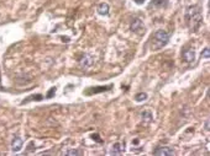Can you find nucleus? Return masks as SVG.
Listing matches in <instances>:
<instances>
[{
	"label": "nucleus",
	"mask_w": 210,
	"mask_h": 156,
	"mask_svg": "<svg viewBox=\"0 0 210 156\" xmlns=\"http://www.w3.org/2000/svg\"><path fill=\"white\" fill-rule=\"evenodd\" d=\"M185 24L192 32H198V29L203 25V14L201 9L198 5L189 6L185 11Z\"/></svg>",
	"instance_id": "nucleus-1"
},
{
	"label": "nucleus",
	"mask_w": 210,
	"mask_h": 156,
	"mask_svg": "<svg viewBox=\"0 0 210 156\" xmlns=\"http://www.w3.org/2000/svg\"><path fill=\"white\" fill-rule=\"evenodd\" d=\"M169 38H171V35L168 32L163 31V29H158V31H156L152 35L150 47H151L152 50H159L164 46H167L168 42H169Z\"/></svg>",
	"instance_id": "nucleus-2"
},
{
	"label": "nucleus",
	"mask_w": 210,
	"mask_h": 156,
	"mask_svg": "<svg viewBox=\"0 0 210 156\" xmlns=\"http://www.w3.org/2000/svg\"><path fill=\"white\" fill-rule=\"evenodd\" d=\"M94 57H93L92 54H84L83 57H82V59L79 60V64L83 69H89L90 66H93V64H94Z\"/></svg>",
	"instance_id": "nucleus-3"
},
{
	"label": "nucleus",
	"mask_w": 210,
	"mask_h": 156,
	"mask_svg": "<svg viewBox=\"0 0 210 156\" xmlns=\"http://www.w3.org/2000/svg\"><path fill=\"white\" fill-rule=\"evenodd\" d=\"M153 155H156V156H173L174 150L169 146H159L153 151Z\"/></svg>",
	"instance_id": "nucleus-4"
},
{
	"label": "nucleus",
	"mask_w": 210,
	"mask_h": 156,
	"mask_svg": "<svg viewBox=\"0 0 210 156\" xmlns=\"http://www.w3.org/2000/svg\"><path fill=\"white\" fill-rule=\"evenodd\" d=\"M183 59H184V62L187 63H193L195 60V50H194V48H184L183 49Z\"/></svg>",
	"instance_id": "nucleus-5"
},
{
	"label": "nucleus",
	"mask_w": 210,
	"mask_h": 156,
	"mask_svg": "<svg viewBox=\"0 0 210 156\" xmlns=\"http://www.w3.org/2000/svg\"><path fill=\"white\" fill-rule=\"evenodd\" d=\"M22 144H24V142H22L21 138H19V136H16V138L13 139V142H11V150L13 151H20L22 149Z\"/></svg>",
	"instance_id": "nucleus-6"
},
{
	"label": "nucleus",
	"mask_w": 210,
	"mask_h": 156,
	"mask_svg": "<svg viewBox=\"0 0 210 156\" xmlns=\"http://www.w3.org/2000/svg\"><path fill=\"white\" fill-rule=\"evenodd\" d=\"M142 26H144V24H142V21H141V18H134L132 20V22H131V25H130V29L132 32H138L140 29L142 28Z\"/></svg>",
	"instance_id": "nucleus-7"
},
{
	"label": "nucleus",
	"mask_w": 210,
	"mask_h": 156,
	"mask_svg": "<svg viewBox=\"0 0 210 156\" xmlns=\"http://www.w3.org/2000/svg\"><path fill=\"white\" fill-rule=\"evenodd\" d=\"M124 151H125V144L122 143H115L112 145V150H111V154L112 155H121Z\"/></svg>",
	"instance_id": "nucleus-8"
},
{
	"label": "nucleus",
	"mask_w": 210,
	"mask_h": 156,
	"mask_svg": "<svg viewBox=\"0 0 210 156\" xmlns=\"http://www.w3.org/2000/svg\"><path fill=\"white\" fill-rule=\"evenodd\" d=\"M98 14L99 15H103V16H108L109 15V10H110V7H109V5L106 3H102L98 5Z\"/></svg>",
	"instance_id": "nucleus-9"
},
{
	"label": "nucleus",
	"mask_w": 210,
	"mask_h": 156,
	"mask_svg": "<svg viewBox=\"0 0 210 156\" xmlns=\"http://www.w3.org/2000/svg\"><path fill=\"white\" fill-rule=\"evenodd\" d=\"M168 4V0H152L151 6L155 7H166Z\"/></svg>",
	"instance_id": "nucleus-10"
},
{
	"label": "nucleus",
	"mask_w": 210,
	"mask_h": 156,
	"mask_svg": "<svg viewBox=\"0 0 210 156\" xmlns=\"http://www.w3.org/2000/svg\"><path fill=\"white\" fill-rule=\"evenodd\" d=\"M109 88H111V85H109V86H100V87H95V88H90L93 90L92 92H88V94H98V92H103V91H106Z\"/></svg>",
	"instance_id": "nucleus-11"
},
{
	"label": "nucleus",
	"mask_w": 210,
	"mask_h": 156,
	"mask_svg": "<svg viewBox=\"0 0 210 156\" xmlns=\"http://www.w3.org/2000/svg\"><path fill=\"white\" fill-rule=\"evenodd\" d=\"M141 117H142V119L146 121V122H151V121L153 119L152 113L150 112V111H145V112H142V113H141Z\"/></svg>",
	"instance_id": "nucleus-12"
},
{
	"label": "nucleus",
	"mask_w": 210,
	"mask_h": 156,
	"mask_svg": "<svg viewBox=\"0 0 210 156\" xmlns=\"http://www.w3.org/2000/svg\"><path fill=\"white\" fill-rule=\"evenodd\" d=\"M135 100H136L137 102L146 101V100H147V94H146V92H138V94L135 96Z\"/></svg>",
	"instance_id": "nucleus-13"
},
{
	"label": "nucleus",
	"mask_w": 210,
	"mask_h": 156,
	"mask_svg": "<svg viewBox=\"0 0 210 156\" xmlns=\"http://www.w3.org/2000/svg\"><path fill=\"white\" fill-rule=\"evenodd\" d=\"M64 155H67V156H70V155H74V156H79V155H82V151H79V150H76V149H70V150H67L66 153H64Z\"/></svg>",
	"instance_id": "nucleus-14"
},
{
	"label": "nucleus",
	"mask_w": 210,
	"mask_h": 156,
	"mask_svg": "<svg viewBox=\"0 0 210 156\" xmlns=\"http://www.w3.org/2000/svg\"><path fill=\"white\" fill-rule=\"evenodd\" d=\"M209 55H210V50H209V48L207 47L203 52H201V57L205 58V59H209Z\"/></svg>",
	"instance_id": "nucleus-15"
},
{
	"label": "nucleus",
	"mask_w": 210,
	"mask_h": 156,
	"mask_svg": "<svg viewBox=\"0 0 210 156\" xmlns=\"http://www.w3.org/2000/svg\"><path fill=\"white\" fill-rule=\"evenodd\" d=\"M54 94H56V87H52L51 90L48 91V94H47L46 97L47 98H51V97H53V96H54Z\"/></svg>",
	"instance_id": "nucleus-16"
},
{
	"label": "nucleus",
	"mask_w": 210,
	"mask_h": 156,
	"mask_svg": "<svg viewBox=\"0 0 210 156\" xmlns=\"http://www.w3.org/2000/svg\"><path fill=\"white\" fill-rule=\"evenodd\" d=\"M92 138L94 139L95 142H98V143H102V140H100V138H99V135H98V134H94V135L92 136Z\"/></svg>",
	"instance_id": "nucleus-17"
},
{
	"label": "nucleus",
	"mask_w": 210,
	"mask_h": 156,
	"mask_svg": "<svg viewBox=\"0 0 210 156\" xmlns=\"http://www.w3.org/2000/svg\"><path fill=\"white\" fill-rule=\"evenodd\" d=\"M134 1L136 3V4H138V5H141V4H144V3L146 1V0H134Z\"/></svg>",
	"instance_id": "nucleus-18"
},
{
	"label": "nucleus",
	"mask_w": 210,
	"mask_h": 156,
	"mask_svg": "<svg viewBox=\"0 0 210 156\" xmlns=\"http://www.w3.org/2000/svg\"><path fill=\"white\" fill-rule=\"evenodd\" d=\"M205 130H207V132H209V130H210V129H209V121L205 122Z\"/></svg>",
	"instance_id": "nucleus-19"
},
{
	"label": "nucleus",
	"mask_w": 210,
	"mask_h": 156,
	"mask_svg": "<svg viewBox=\"0 0 210 156\" xmlns=\"http://www.w3.org/2000/svg\"><path fill=\"white\" fill-rule=\"evenodd\" d=\"M0 88H1V86H0Z\"/></svg>",
	"instance_id": "nucleus-20"
}]
</instances>
